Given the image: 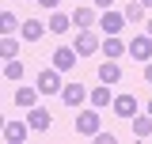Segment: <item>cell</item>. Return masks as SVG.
I'll use <instances>...</instances> for the list:
<instances>
[{
    "mask_svg": "<svg viewBox=\"0 0 152 144\" xmlns=\"http://www.w3.org/2000/svg\"><path fill=\"white\" fill-rule=\"evenodd\" d=\"M99 129H103V118L95 114V106H91V110H80V114H76V133H80V137H95Z\"/></svg>",
    "mask_w": 152,
    "mask_h": 144,
    "instance_id": "1",
    "label": "cell"
},
{
    "mask_svg": "<svg viewBox=\"0 0 152 144\" xmlns=\"http://www.w3.org/2000/svg\"><path fill=\"white\" fill-rule=\"evenodd\" d=\"M99 80H103V84H118V80H122V65L107 57V61L99 65Z\"/></svg>",
    "mask_w": 152,
    "mask_h": 144,
    "instance_id": "11",
    "label": "cell"
},
{
    "mask_svg": "<svg viewBox=\"0 0 152 144\" xmlns=\"http://www.w3.org/2000/svg\"><path fill=\"white\" fill-rule=\"evenodd\" d=\"M27 133H31V121H15V118L4 121V140H8V144H23Z\"/></svg>",
    "mask_w": 152,
    "mask_h": 144,
    "instance_id": "6",
    "label": "cell"
},
{
    "mask_svg": "<svg viewBox=\"0 0 152 144\" xmlns=\"http://www.w3.org/2000/svg\"><path fill=\"white\" fill-rule=\"evenodd\" d=\"M110 4H114V0H95V8H103V12H107Z\"/></svg>",
    "mask_w": 152,
    "mask_h": 144,
    "instance_id": "25",
    "label": "cell"
},
{
    "mask_svg": "<svg viewBox=\"0 0 152 144\" xmlns=\"http://www.w3.org/2000/svg\"><path fill=\"white\" fill-rule=\"evenodd\" d=\"M34 87L42 91V95H61V87H65V84H61V68H42Z\"/></svg>",
    "mask_w": 152,
    "mask_h": 144,
    "instance_id": "2",
    "label": "cell"
},
{
    "mask_svg": "<svg viewBox=\"0 0 152 144\" xmlns=\"http://www.w3.org/2000/svg\"><path fill=\"white\" fill-rule=\"evenodd\" d=\"M126 23H129V19H126V12H110V8H107V12L99 15V27H103V34H118Z\"/></svg>",
    "mask_w": 152,
    "mask_h": 144,
    "instance_id": "5",
    "label": "cell"
},
{
    "mask_svg": "<svg viewBox=\"0 0 152 144\" xmlns=\"http://www.w3.org/2000/svg\"><path fill=\"white\" fill-rule=\"evenodd\" d=\"M46 27H50L53 34H65V31L72 27V15H65V12H53V15H50V23H46Z\"/></svg>",
    "mask_w": 152,
    "mask_h": 144,
    "instance_id": "16",
    "label": "cell"
},
{
    "mask_svg": "<svg viewBox=\"0 0 152 144\" xmlns=\"http://www.w3.org/2000/svg\"><path fill=\"white\" fill-rule=\"evenodd\" d=\"M72 23H76V31H88L95 23V8H76L72 12Z\"/></svg>",
    "mask_w": 152,
    "mask_h": 144,
    "instance_id": "18",
    "label": "cell"
},
{
    "mask_svg": "<svg viewBox=\"0 0 152 144\" xmlns=\"http://www.w3.org/2000/svg\"><path fill=\"white\" fill-rule=\"evenodd\" d=\"M95 110H103V106H110L114 103V95H110V84H99V87H91V99H88Z\"/></svg>",
    "mask_w": 152,
    "mask_h": 144,
    "instance_id": "12",
    "label": "cell"
},
{
    "mask_svg": "<svg viewBox=\"0 0 152 144\" xmlns=\"http://www.w3.org/2000/svg\"><path fill=\"white\" fill-rule=\"evenodd\" d=\"M103 53L110 57V61H118V57L126 53V46L118 42V34H107V42H103Z\"/></svg>",
    "mask_w": 152,
    "mask_h": 144,
    "instance_id": "19",
    "label": "cell"
},
{
    "mask_svg": "<svg viewBox=\"0 0 152 144\" xmlns=\"http://www.w3.org/2000/svg\"><path fill=\"white\" fill-rule=\"evenodd\" d=\"M88 99H91V91L84 87V84H65V87H61V103H65V106H84Z\"/></svg>",
    "mask_w": 152,
    "mask_h": 144,
    "instance_id": "3",
    "label": "cell"
},
{
    "mask_svg": "<svg viewBox=\"0 0 152 144\" xmlns=\"http://www.w3.org/2000/svg\"><path fill=\"white\" fill-rule=\"evenodd\" d=\"M145 110H148V114H152V99H148V103H145Z\"/></svg>",
    "mask_w": 152,
    "mask_h": 144,
    "instance_id": "26",
    "label": "cell"
},
{
    "mask_svg": "<svg viewBox=\"0 0 152 144\" xmlns=\"http://www.w3.org/2000/svg\"><path fill=\"white\" fill-rule=\"evenodd\" d=\"M126 53L133 57V61H152V34H137L126 46Z\"/></svg>",
    "mask_w": 152,
    "mask_h": 144,
    "instance_id": "4",
    "label": "cell"
},
{
    "mask_svg": "<svg viewBox=\"0 0 152 144\" xmlns=\"http://www.w3.org/2000/svg\"><path fill=\"white\" fill-rule=\"evenodd\" d=\"M133 137H152V114L145 110V114H133Z\"/></svg>",
    "mask_w": 152,
    "mask_h": 144,
    "instance_id": "13",
    "label": "cell"
},
{
    "mask_svg": "<svg viewBox=\"0 0 152 144\" xmlns=\"http://www.w3.org/2000/svg\"><path fill=\"white\" fill-rule=\"evenodd\" d=\"M95 49H103V42H99L91 31H80V34H76V53L88 57V53H95Z\"/></svg>",
    "mask_w": 152,
    "mask_h": 144,
    "instance_id": "9",
    "label": "cell"
},
{
    "mask_svg": "<svg viewBox=\"0 0 152 144\" xmlns=\"http://www.w3.org/2000/svg\"><path fill=\"white\" fill-rule=\"evenodd\" d=\"M0 49H4V61H12V57L19 53V46H15V38H12V34H4V46H0Z\"/></svg>",
    "mask_w": 152,
    "mask_h": 144,
    "instance_id": "22",
    "label": "cell"
},
{
    "mask_svg": "<svg viewBox=\"0 0 152 144\" xmlns=\"http://www.w3.org/2000/svg\"><path fill=\"white\" fill-rule=\"evenodd\" d=\"M15 27H23V19H15L12 12H4V15H0V31H4V34H12Z\"/></svg>",
    "mask_w": 152,
    "mask_h": 144,
    "instance_id": "21",
    "label": "cell"
},
{
    "mask_svg": "<svg viewBox=\"0 0 152 144\" xmlns=\"http://www.w3.org/2000/svg\"><path fill=\"white\" fill-rule=\"evenodd\" d=\"M27 121H31V129H34V133H46V129L53 125L50 110H42V106H31V114H27Z\"/></svg>",
    "mask_w": 152,
    "mask_h": 144,
    "instance_id": "10",
    "label": "cell"
},
{
    "mask_svg": "<svg viewBox=\"0 0 152 144\" xmlns=\"http://www.w3.org/2000/svg\"><path fill=\"white\" fill-rule=\"evenodd\" d=\"M38 4H42V8H50V12H57V4H61V0H38Z\"/></svg>",
    "mask_w": 152,
    "mask_h": 144,
    "instance_id": "23",
    "label": "cell"
},
{
    "mask_svg": "<svg viewBox=\"0 0 152 144\" xmlns=\"http://www.w3.org/2000/svg\"><path fill=\"white\" fill-rule=\"evenodd\" d=\"M38 95H42L38 87H15V106H38Z\"/></svg>",
    "mask_w": 152,
    "mask_h": 144,
    "instance_id": "14",
    "label": "cell"
},
{
    "mask_svg": "<svg viewBox=\"0 0 152 144\" xmlns=\"http://www.w3.org/2000/svg\"><path fill=\"white\" fill-rule=\"evenodd\" d=\"M76 57H80V53H76V46H57V49H53V68L69 72V68L76 65Z\"/></svg>",
    "mask_w": 152,
    "mask_h": 144,
    "instance_id": "7",
    "label": "cell"
},
{
    "mask_svg": "<svg viewBox=\"0 0 152 144\" xmlns=\"http://www.w3.org/2000/svg\"><path fill=\"white\" fill-rule=\"evenodd\" d=\"M141 4H145V8H152V0H141Z\"/></svg>",
    "mask_w": 152,
    "mask_h": 144,
    "instance_id": "27",
    "label": "cell"
},
{
    "mask_svg": "<svg viewBox=\"0 0 152 144\" xmlns=\"http://www.w3.org/2000/svg\"><path fill=\"white\" fill-rule=\"evenodd\" d=\"M19 34L27 38V42H38V38L46 34V27H42L38 19H23V27H19Z\"/></svg>",
    "mask_w": 152,
    "mask_h": 144,
    "instance_id": "15",
    "label": "cell"
},
{
    "mask_svg": "<svg viewBox=\"0 0 152 144\" xmlns=\"http://www.w3.org/2000/svg\"><path fill=\"white\" fill-rule=\"evenodd\" d=\"M145 80L152 84V61H145Z\"/></svg>",
    "mask_w": 152,
    "mask_h": 144,
    "instance_id": "24",
    "label": "cell"
},
{
    "mask_svg": "<svg viewBox=\"0 0 152 144\" xmlns=\"http://www.w3.org/2000/svg\"><path fill=\"white\" fill-rule=\"evenodd\" d=\"M4 80H8V84H19V80H23V61H19V57L4 61Z\"/></svg>",
    "mask_w": 152,
    "mask_h": 144,
    "instance_id": "17",
    "label": "cell"
},
{
    "mask_svg": "<svg viewBox=\"0 0 152 144\" xmlns=\"http://www.w3.org/2000/svg\"><path fill=\"white\" fill-rule=\"evenodd\" d=\"M148 34H152V19H148Z\"/></svg>",
    "mask_w": 152,
    "mask_h": 144,
    "instance_id": "28",
    "label": "cell"
},
{
    "mask_svg": "<svg viewBox=\"0 0 152 144\" xmlns=\"http://www.w3.org/2000/svg\"><path fill=\"white\" fill-rule=\"evenodd\" d=\"M110 110L118 114V118H133V114H137V95H114Z\"/></svg>",
    "mask_w": 152,
    "mask_h": 144,
    "instance_id": "8",
    "label": "cell"
},
{
    "mask_svg": "<svg viewBox=\"0 0 152 144\" xmlns=\"http://www.w3.org/2000/svg\"><path fill=\"white\" fill-rule=\"evenodd\" d=\"M126 19H129V23H145V4H141V0H133L129 8H126Z\"/></svg>",
    "mask_w": 152,
    "mask_h": 144,
    "instance_id": "20",
    "label": "cell"
}]
</instances>
